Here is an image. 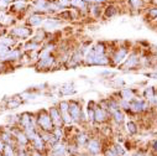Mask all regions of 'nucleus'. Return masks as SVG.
<instances>
[{
	"label": "nucleus",
	"instance_id": "423d86ee",
	"mask_svg": "<svg viewBox=\"0 0 157 156\" xmlns=\"http://www.w3.org/2000/svg\"><path fill=\"white\" fill-rule=\"evenodd\" d=\"M61 24H62L61 19L58 20V19H56V18H46V20H45L44 24H42V29L47 32V31H51V30L57 29Z\"/></svg>",
	"mask_w": 157,
	"mask_h": 156
},
{
	"label": "nucleus",
	"instance_id": "f03ea898",
	"mask_svg": "<svg viewBox=\"0 0 157 156\" xmlns=\"http://www.w3.org/2000/svg\"><path fill=\"white\" fill-rule=\"evenodd\" d=\"M45 20H46V16L44 14L31 11V14H29V16L26 19V25H29L30 27H38L44 24Z\"/></svg>",
	"mask_w": 157,
	"mask_h": 156
},
{
	"label": "nucleus",
	"instance_id": "dca6fc26",
	"mask_svg": "<svg viewBox=\"0 0 157 156\" xmlns=\"http://www.w3.org/2000/svg\"><path fill=\"white\" fill-rule=\"evenodd\" d=\"M148 15H150L151 19H157V6L151 8V9L148 10Z\"/></svg>",
	"mask_w": 157,
	"mask_h": 156
},
{
	"label": "nucleus",
	"instance_id": "0eeeda50",
	"mask_svg": "<svg viewBox=\"0 0 157 156\" xmlns=\"http://www.w3.org/2000/svg\"><path fill=\"white\" fill-rule=\"evenodd\" d=\"M68 111H69V115L73 120H79L81 118V114H82V110H81V107L77 102H69V108H68Z\"/></svg>",
	"mask_w": 157,
	"mask_h": 156
},
{
	"label": "nucleus",
	"instance_id": "f8f14e48",
	"mask_svg": "<svg viewBox=\"0 0 157 156\" xmlns=\"http://www.w3.org/2000/svg\"><path fill=\"white\" fill-rule=\"evenodd\" d=\"M128 5L131 10H140L145 5V0H128Z\"/></svg>",
	"mask_w": 157,
	"mask_h": 156
},
{
	"label": "nucleus",
	"instance_id": "2eb2a0df",
	"mask_svg": "<svg viewBox=\"0 0 157 156\" xmlns=\"http://www.w3.org/2000/svg\"><path fill=\"white\" fill-rule=\"evenodd\" d=\"M20 103L21 102L17 98H10L8 100V108H17L20 105Z\"/></svg>",
	"mask_w": 157,
	"mask_h": 156
},
{
	"label": "nucleus",
	"instance_id": "9d476101",
	"mask_svg": "<svg viewBox=\"0 0 157 156\" xmlns=\"http://www.w3.org/2000/svg\"><path fill=\"white\" fill-rule=\"evenodd\" d=\"M50 116H51V120H52V124L55 123V124H59V123H62V116H61V114H59V110H58V108H55V107H52L51 109H50Z\"/></svg>",
	"mask_w": 157,
	"mask_h": 156
},
{
	"label": "nucleus",
	"instance_id": "4468645a",
	"mask_svg": "<svg viewBox=\"0 0 157 156\" xmlns=\"http://www.w3.org/2000/svg\"><path fill=\"white\" fill-rule=\"evenodd\" d=\"M38 47H40V42H36L35 40H32V38H30V40L24 45L25 51H36V50H38Z\"/></svg>",
	"mask_w": 157,
	"mask_h": 156
},
{
	"label": "nucleus",
	"instance_id": "7ed1b4c3",
	"mask_svg": "<svg viewBox=\"0 0 157 156\" xmlns=\"http://www.w3.org/2000/svg\"><path fill=\"white\" fill-rule=\"evenodd\" d=\"M36 120H37V124L40 125L42 129H45V130H50V129H52V120H51V116H50V114H48L46 110H42V111L38 113Z\"/></svg>",
	"mask_w": 157,
	"mask_h": 156
},
{
	"label": "nucleus",
	"instance_id": "aec40b11",
	"mask_svg": "<svg viewBox=\"0 0 157 156\" xmlns=\"http://www.w3.org/2000/svg\"><path fill=\"white\" fill-rule=\"evenodd\" d=\"M0 156H3V154H0Z\"/></svg>",
	"mask_w": 157,
	"mask_h": 156
},
{
	"label": "nucleus",
	"instance_id": "20e7f679",
	"mask_svg": "<svg viewBox=\"0 0 157 156\" xmlns=\"http://www.w3.org/2000/svg\"><path fill=\"white\" fill-rule=\"evenodd\" d=\"M89 6L90 4H88L84 0H69V8L72 10H77V11H89Z\"/></svg>",
	"mask_w": 157,
	"mask_h": 156
},
{
	"label": "nucleus",
	"instance_id": "ddd939ff",
	"mask_svg": "<svg viewBox=\"0 0 157 156\" xmlns=\"http://www.w3.org/2000/svg\"><path fill=\"white\" fill-rule=\"evenodd\" d=\"M126 55H128V50L120 49L119 51L115 53V56H114V62H115V63H121V62L125 60Z\"/></svg>",
	"mask_w": 157,
	"mask_h": 156
},
{
	"label": "nucleus",
	"instance_id": "1a4fd4ad",
	"mask_svg": "<svg viewBox=\"0 0 157 156\" xmlns=\"http://www.w3.org/2000/svg\"><path fill=\"white\" fill-rule=\"evenodd\" d=\"M103 10H104V5L101 4H90L89 6V13L94 19H98L103 15Z\"/></svg>",
	"mask_w": 157,
	"mask_h": 156
},
{
	"label": "nucleus",
	"instance_id": "f257e3e1",
	"mask_svg": "<svg viewBox=\"0 0 157 156\" xmlns=\"http://www.w3.org/2000/svg\"><path fill=\"white\" fill-rule=\"evenodd\" d=\"M8 33L13 36L15 40H24V38L31 37L33 30L29 25H14L8 29Z\"/></svg>",
	"mask_w": 157,
	"mask_h": 156
},
{
	"label": "nucleus",
	"instance_id": "f3484780",
	"mask_svg": "<svg viewBox=\"0 0 157 156\" xmlns=\"http://www.w3.org/2000/svg\"><path fill=\"white\" fill-rule=\"evenodd\" d=\"M4 149H5V142H4L2 139H0V154H3Z\"/></svg>",
	"mask_w": 157,
	"mask_h": 156
},
{
	"label": "nucleus",
	"instance_id": "6e6552de",
	"mask_svg": "<svg viewBox=\"0 0 157 156\" xmlns=\"http://www.w3.org/2000/svg\"><path fill=\"white\" fill-rule=\"evenodd\" d=\"M117 11H119V9H117V6L114 3H106L103 10V15L105 19H110V18H114L117 14Z\"/></svg>",
	"mask_w": 157,
	"mask_h": 156
},
{
	"label": "nucleus",
	"instance_id": "a211bd4d",
	"mask_svg": "<svg viewBox=\"0 0 157 156\" xmlns=\"http://www.w3.org/2000/svg\"><path fill=\"white\" fill-rule=\"evenodd\" d=\"M14 2H25V3H31L32 0H14Z\"/></svg>",
	"mask_w": 157,
	"mask_h": 156
},
{
	"label": "nucleus",
	"instance_id": "6ab92c4d",
	"mask_svg": "<svg viewBox=\"0 0 157 156\" xmlns=\"http://www.w3.org/2000/svg\"><path fill=\"white\" fill-rule=\"evenodd\" d=\"M3 68H4V63L0 62V74H2V72H3Z\"/></svg>",
	"mask_w": 157,
	"mask_h": 156
},
{
	"label": "nucleus",
	"instance_id": "39448f33",
	"mask_svg": "<svg viewBox=\"0 0 157 156\" xmlns=\"http://www.w3.org/2000/svg\"><path fill=\"white\" fill-rule=\"evenodd\" d=\"M17 125L20 127L21 130L32 127V115L30 113H22L17 116Z\"/></svg>",
	"mask_w": 157,
	"mask_h": 156
},
{
	"label": "nucleus",
	"instance_id": "9b49d317",
	"mask_svg": "<svg viewBox=\"0 0 157 156\" xmlns=\"http://www.w3.org/2000/svg\"><path fill=\"white\" fill-rule=\"evenodd\" d=\"M106 119V113L104 108H95L94 109V120L97 122H104Z\"/></svg>",
	"mask_w": 157,
	"mask_h": 156
}]
</instances>
